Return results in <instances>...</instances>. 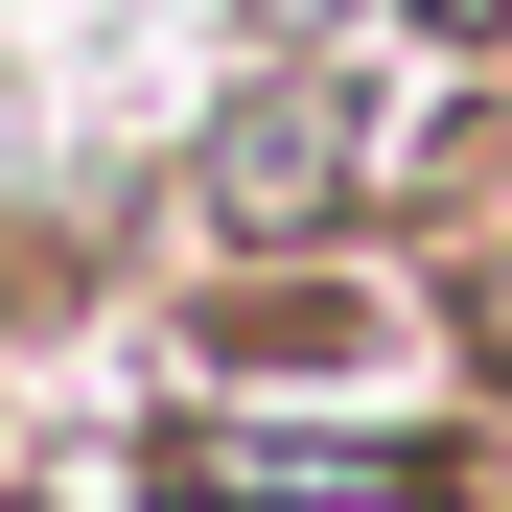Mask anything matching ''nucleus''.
I'll list each match as a JSON object with an SVG mask.
<instances>
[{
  "label": "nucleus",
  "mask_w": 512,
  "mask_h": 512,
  "mask_svg": "<svg viewBox=\"0 0 512 512\" xmlns=\"http://www.w3.org/2000/svg\"><path fill=\"white\" fill-rule=\"evenodd\" d=\"M303 187H326V117H303V94H256V140H233V210H303Z\"/></svg>",
  "instance_id": "1"
}]
</instances>
